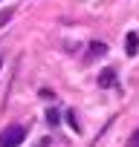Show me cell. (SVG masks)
<instances>
[{
  "label": "cell",
  "mask_w": 139,
  "mask_h": 147,
  "mask_svg": "<svg viewBox=\"0 0 139 147\" xmlns=\"http://www.w3.org/2000/svg\"><path fill=\"white\" fill-rule=\"evenodd\" d=\"M113 84H116V72L113 69H104L102 78H99V87H113Z\"/></svg>",
  "instance_id": "3"
},
{
  "label": "cell",
  "mask_w": 139,
  "mask_h": 147,
  "mask_svg": "<svg viewBox=\"0 0 139 147\" xmlns=\"http://www.w3.org/2000/svg\"><path fill=\"white\" fill-rule=\"evenodd\" d=\"M90 49H93V52H96V55H104V52H107V46H104V43H93V46H90Z\"/></svg>",
  "instance_id": "5"
},
{
  "label": "cell",
  "mask_w": 139,
  "mask_h": 147,
  "mask_svg": "<svg viewBox=\"0 0 139 147\" xmlns=\"http://www.w3.org/2000/svg\"><path fill=\"white\" fill-rule=\"evenodd\" d=\"M125 52H127L130 58L139 52V35H136V32H127V38H125Z\"/></svg>",
  "instance_id": "2"
},
{
  "label": "cell",
  "mask_w": 139,
  "mask_h": 147,
  "mask_svg": "<svg viewBox=\"0 0 139 147\" xmlns=\"http://www.w3.org/2000/svg\"><path fill=\"white\" fill-rule=\"evenodd\" d=\"M46 118H49V124H58V113H55V110H49V115H46Z\"/></svg>",
  "instance_id": "6"
},
{
  "label": "cell",
  "mask_w": 139,
  "mask_h": 147,
  "mask_svg": "<svg viewBox=\"0 0 139 147\" xmlns=\"http://www.w3.org/2000/svg\"><path fill=\"white\" fill-rule=\"evenodd\" d=\"M67 121H70V127H73V130L78 133V124H76V113H73V110H70V113H67Z\"/></svg>",
  "instance_id": "4"
},
{
  "label": "cell",
  "mask_w": 139,
  "mask_h": 147,
  "mask_svg": "<svg viewBox=\"0 0 139 147\" xmlns=\"http://www.w3.org/2000/svg\"><path fill=\"white\" fill-rule=\"evenodd\" d=\"M23 127L20 124H9L6 130H0V147H18L23 144Z\"/></svg>",
  "instance_id": "1"
}]
</instances>
